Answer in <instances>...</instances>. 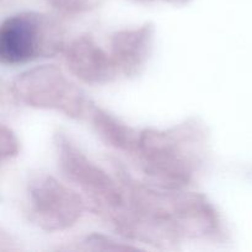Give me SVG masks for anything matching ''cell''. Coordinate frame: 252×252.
Wrapping results in <instances>:
<instances>
[{
	"label": "cell",
	"instance_id": "cell-1",
	"mask_svg": "<svg viewBox=\"0 0 252 252\" xmlns=\"http://www.w3.org/2000/svg\"><path fill=\"white\" fill-rule=\"evenodd\" d=\"M111 166L126 191V206L105 219L128 240L175 250L185 240L225 243L228 229L207 196L160 187L133 176L117 159Z\"/></svg>",
	"mask_w": 252,
	"mask_h": 252
},
{
	"label": "cell",
	"instance_id": "cell-2",
	"mask_svg": "<svg viewBox=\"0 0 252 252\" xmlns=\"http://www.w3.org/2000/svg\"><path fill=\"white\" fill-rule=\"evenodd\" d=\"M209 129L198 117H189L165 129L139 130L130 158L149 182L185 189L198 180L209 159Z\"/></svg>",
	"mask_w": 252,
	"mask_h": 252
},
{
	"label": "cell",
	"instance_id": "cell-3",
	"mask_svg": "<svg viewBox=\"0 0 252 252\" xmlns=\"http://www.w3.org/2000/svg\"><path fill=\"white\" fill-rule=\"evenodd\" d=\"M58 167L68 181L75 185L90 201V211L105 220L126 206V191L116 174L110 175L62 130L53 135Z\"/></svg>",
	"mask_w": 252,
	"mask_h": 252
},
{
	"label": "cell",
	"instance_id": "cell-4",
	"mask_svg": "<svg viewBox=\"0 0 252 252\" xmlns=\"http://www.w3.org/2000/svg\"><path fill=\"white\" fill-rule=\"evenodd\" d=\"M65 46L63 25L42 12H19L0 26V62L6 65L52 58L63 53Z\"/></svg>",
	"mask_w": 252,
	"mask_h": 252
},
{
	"label": "cell",
	"instance_id": "cell-5",
	"mask_svg": "<svg viewBox=\"0 0 252 252\" xmlns=\"http://www.w3.org/2000/svg\"><path fill=\"white\" fill-rule=\"evenodd\" d=\"M10 91L21 105L57 111L74 120L86 117L91 103L85 93L54 64L37 65L17 74Z\"/></svg>",
	"mask_w": 252,
	"mask_h": 252
},
{
	"label": "cell",
	"instance_id": "cell-6",
	"mask_svg": "<svg viewBox=\"0 0 252 252\" xmlns=\"http://www.w3.org/2000/svg\"><path fill=\"white\" fill-rule=\"evenodd\" d=\"M88 209L75 189L44 172L32 174L26 184V216L47 233L63 231L75 225Z\"/></svg>",
	"mask_w": 252,
	"mask_h": 252
},
{
	"label": "cell",
	"instance_id": "cell-7",
	"mask_svg": "<svg viewBox=\"0 0 252 252\" xmlns=\"http://www.w3.org/2000/svg\"><path fill=\"white\" fill-rule=\"evenodd\" d=\"M63 53L70 73L81 83L105 85L115 81L120 75L110 52L101 48L89 34L69 42Z\"/></svg>",
	"mask_w": 252,
	"mask_h": 252
},
{
	"label": "cell",
	"instance_id": "cell-8",
	"mask_svg": "<svg viewBox=\"0 0 252 252\" xmlns=\"http://www.w3.org/2000/svg\"><path fill=\"white\" fill-rule=\"evenodd\" d=\"M155 26L153 22L129 29H122L112 33L110 39V54L121 75L127 79L139 76L154 49Z\"/></svg>",
	"mask_w": 252,
	"mask_h": 252
},
{
	"label": "cell",
	"instance_id": "cell-9",
	"mask_svg": "<svg viewBox=\"0 0 252 252\" xmlns=\"http://www.w3.org/2000/svg\"><path fill=\"white\" fill-rule=\"evenodd\" d=\"M86 117L91 123L97 137L108 147L132 157L137 147L139 130L123 122L117 116L103 110L100 106L90 103Z\"/></svg>",
	"mask_w": 252,
	"mask_h": 252
},
{
	"label": "cell",
	"instance_id": "cell-10",
	"mask_svg": "<svg viewBox=\"0 0 252 252\" xmlns=\"http://www.w3.org/2000/svg\"><path fill=\"white\" fill-rule=\"evenodd\" d=\"M81 248L84 250L93 251H134L138 248L132 245H127L123 243H117L108 236L100 235V234H91L84 238L81 241Z\"/></svg>",
	"mask_w": 252,
	"mask_h": 252
},
{
	"label": "cell",
	"instance_id": "cell-11",
	"mask_svg": "<svg viewBox=\"0 0 252 252\" xmlns=\"http://www.w3.org/2000/svg\"><path fill=\"white\" fill-rule=\"evenodd\" d=\"M20 153V142L11 128L4 123L0 126V160L5 162L16 158Z\"/></svg>",
	"mask_w": 252,
	"mask_h": 252
},
{
	"label": "cell",
	"instance_id": "cell-12",
	"mask_svg": "<svg viewBox=\"0 0 252 252\" xmlns=\"http://www.w3.org/2000/svg\"><path fill=\"white\" fill-rule=\"evenodd\" d=\"M48 4L63 15H79L93 7L90 0H47Z\"/></svg>",
	"mask_w": 252,
	"mask_h": 252
}]
</instances>
